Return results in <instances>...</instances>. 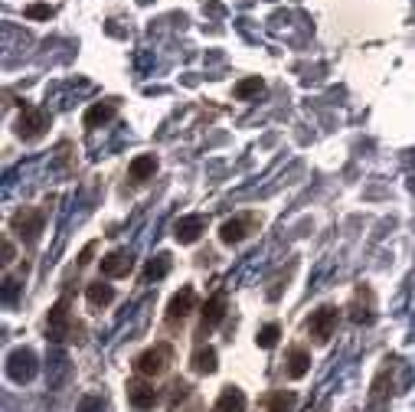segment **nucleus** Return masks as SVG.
<instances>
[{
  "label": "nucleus",
  "instance_id": "12",
  "mask_svg": "<svg viewBox=\"0 0 415 412\" xmlns=\"http://www.w3.org/2000/svg\"><path fill=\"white\" fill-rule=\"evenodd\" d=\"M66 324H69V301L59 298L49 308V340H66Z\"/></svg>",
  "mask_w": 415,
  "mask_h": 412
},
{
  "label": "nucleus",
  "instance_id": "22",
  "mask_svg": "<svg viewBox=\"0 0 415 412\" xmlns=\"http://www.w3.org/2000/svg\"><path fill=\"white\" fill-rule=\"evenodd\" d=\"M389 396L386 390V373L376 376V383H373V393H369V412H383V399Z\"/></svg>",
  "mask_w": 415,
  "mask_h": 412
},
{
  "label": "nucleus",
  "instance_id": "20",
  "mask_svg": "<svg viewBox=\"0 0 415 412\" xmlns=\"http://www.w3.org/2000/svg\"><path fill=\"white\" fill-rule=\"evenodd\" d=\"M193 370L197 373H216V350L213 347H199L193 354Z\"/></svg>",
  "mask_w": 415,
  "mask_h": 412
},
{
  "label": "nucleus",
  "instance_id": "30",
  "mask_svg": "<svg viewBox=\"0 0 415 412\" xmlns=\"http://www.w3.org/2000/svg\"><path fill=\"white\" fill-rule=\"evenodd\" d=\"M92 252H95V243H88L82 249V255H79V265H85V262H92Z\"/></svg>",
  "mask_w": 415,
  "mask_h": 412
},
{
  "label": "nucleus",
  "instance_id": "25",
  "mask_svg": "<svg viewBox=\"0 0 415 412\" xmlns=\"http://www.w3.org/2000/svg\"><path fill=\"white\" fill-rule=\"evenodd\" d=\"M278 337H282V328H278V324H265L262 330H258V347H262V350H272L275 344H278Z\"/></svg>",
  "mask_w": 415,
  "mask_h": 412
},
{
  "label": "nucleus",
  "instance_id": "29",
  "mask_svg": "<svg viewBox=\"0 0 415 412\" xmlns=\"http://www.w3.org/2000/svg\"><path fill=\"white\" fill-rule=\"evenodd\" d=\"M13 298H17V281L7 278L4 281V301H13Z\"/></svg>",
  "mask_w": 415,
  "mask_h": 412
},
{
  "label": "nucleus",
  "instance_id": "17",
  "mask_svg": "<svg viewBox=\"0 0 415 412\" xmlns=\"http://www.w3.org/2000/svg\"><path fill=\"white\" fill-rule=\"evenodd\" d=\"M157 170V157L154 154H141V157L131 160V167H128V177L131 180H147Z\"/></svg>",
  "mask_w": 415,
  "mask_h": 412
},
{
  "label": "nucleus",
  "instance_id": "8",
  "mask_svg": "<svg viewBox=\"0 0 415 412\" xmlns=\"http://www.w3.org/2000/svg\"><path fill=\"white\" fill-rule=\"evenodd\" d=\"M203 233H206V216H199V213L180 216L177 223H173V236H177V243H183V245L197 243Z\"/></svg>",
  "mask_w": 415,
  "mask_h": 412
},
{
  "label": "nucleus",
  "instance_id": "19",
  "mask_svg": "<svg viewBox=\"0 0 415 412\" xmlns=\"http://www.w3.org/2000/svg\"><path fill=\"white\" fill-rule=\"evenodd\" d=\"M85 295H88V301H92L95 308H105V304H112L114 301L112 285H102V281H92V285L85 288Z\"/></svg>",
  "mask_w": 415,
  "mask_h": 412
},
{
  "label": "nucleus",
  "instance_id": "11",
  "mask_svg": "<svg viewBox=\"0 0 415 412\" xmlns=\"http://www.w3.org/2000/svg\"><path fill=\"white\" fill-rule=\"evenodd\" d=\"M128 403H131L134 409H151V406L157 403L154 383H147V380H131V383H128Z\"/></svg>",
  "mask_w": 415,
  "mask_h": 412
},
{
  "label": "nucleus",
  "instance_id": "28",
  "mask_svg": "<svg viewBox=\"0 0 415 412\" xmlns=\"http://www.w3.org/2000/svg\"><path fill=\"white\" fill-rule=\"evenodd\" d=\"M187 393H190L187 383H173V399H170V403H173V406L183 403V399H187Z\"/></svg>",
  "mask_w": 415,
  "mask_h": 412
},
{
  "label": "nucleus",
  "instance_id": "26",
  "mask_svg": "<svg viewBox=\"0 0 415 412\" xmlns=\"http://www.w3.org/2000/svg\"><path fill=\"white\" fill-rule=\"evenodd\" d=\"M23 13H27L29 20H49L53 17V7H49V4H29Z\"/></svg>",
  "mask_w": 415,
  "mask_h": 412
},
{
  "label": "nucleus",
  "instance_id": "18",
  "mask_svg": "<svg viewBox=\"0 0 415 412\" xmlns=\"http://www.w3.org/2000/svg\"><path fill=\"white\" fill-rule=\"evenodd\" d=\"M69 380V360L62 354H56V356H49V386L53 390H59V386Z\"/></svg>",
  "mask_w": 415,
  "mask_h": 412
},
{
  "label": "nucleus",
  "instance_id": "10",
  "mask_svg": "<svg viewBox=\"0 0 415 412\" xmlns=\"http://www.w3.org/2000/svg\"><path fill=\"white\" fill-rule=\"evenodd\" d=\"M131 265H134V255L128 249H114V252H108L102 259V275L105 278H121V275L131 272Z\"/></svg>",
  "mask_w": 415,
  "mask_h": 412
},
{
  "label": "nucleus",
  "instance_id": "16",
  "mask_svg": "<svg viewBox=\"0 0 415 412\" xmlns=\"http://www.w3.org/2000/svg\"><path fill=\"white\" fill-rule=\"evenodd\" d=\"M308 370H311V354H308L304 347H294L291 354H288V376H291V380H301Z\"/></svg>",
  "mask_w": 415,
  "mask_h": 412
},
{
  "label": "nucleus",
  "instance_id": "14",
  "mask_svg": "<svg viewBox=\"0 0 415 412\" xmlns=\"http://www.w3.org/2000/svg\"><path fill=\"white\" fill-rule=\"evenodd\" d=\"M216 412H246V393L239 386H226L216 399Z\"/></svg>",
  "mask_w": 415,
  "mask_h": 412
},
{
  "label": "nucleus",
  "instance_id": "4",
  "mask_svg": "<svg viewBox=\"0 0 415 412\" xmlns=\"http://www.w3.org/2000/svg\"><path fill=\"white\" fill-rule=\"evenodd\" d=\"M376 318V295L369 285H360L353 291V301H350V321L353 324H373Z\"/></svg>",
  "mask_w": 415,
  "mask_h": 412
},
{
  "label": "nucleus",
  "instance_id": "23",
  "mask_svg": "<svg viewBox=\"0 0 415 412\" xmlns=\"http://www.w3.org/2000/svg\"><path fill=\"white\" fill-rule=\"evenodd\" d=\"M170 272V255L167 252H161L157 255V259H151V262H147V269H144V278H164V275Z\"/></svg>",
  "mask_w": 415,
  "mask_h": 412
},
{
  "label": "nucleus",
  "instance_id": "15",
  "mask_svg": "<svg viewBox=\"0 0 415 412\" xmlns=\"http://www.w3.org/2000/svg\"><path fill=\"white\" fill-rule=\"evenodd\" d=\"M223 318H226V298H223V295H213V298L206 301V308H203V330L216 328Z\"/></svg>",
  "mask_w": 415,
  "mask_h": 412
},
{
  "label": "nucleus",
  "instance_id": "27",
  "mask_svg": "<svg viewBox=\"0 0 415 412\" xmlns=\"http://www.w3.org/2000/svg\"><path fill=\"white\" fill-rule=\"evenodd\" d=\"M79 412H105V399L102 396H82Z\"/></svg>",
  "mask_w": 415,
  "mask_h": 412
},
{
  "label": "nucleus",
  "instance_id": "3",
  "mask_svg": "<svg viewBox=\"0 0 415 412\" xmlns=\"http://www.w3.org/2000/svg\"><path fill=\"white\" fill-rule=\"evenodd\" d=\"M170 356H173L170 344H154L134 360V370H138L141 376H161L164 370L170 366Z\"/></svg>",
  "mask_w": 415,
  "mask_h": 412
},
{
  "label": "nucleus",
  "instance_id": "21",
  "mask_svg": "<svg viewBox=\"0 0 415 412\" xmlns=\"http://www.w3.org/2000/svg\"><path fill=\"white\" fill-rule=\"evenodd\" d=\"M294 406H298V396H294L291 390H278V393L268 399V412H294Z\"/></svg>",
  "mask_w": 415,
  "mask_h": 412
},
{
  "label": "nucleus",
  "instance_id": "31",
  "mask_svg": "<svg viewBox=\"0 0 415 412\" xmlns=\"http://www.w3.org/2000/svg\"><path fill=\"white\" fill-rule=\"evenodd\" d=\"M4 262H13V243L4 239Z\"/></svg>",
  "mask_w": 415,
  "mask_h": 412
},
{
  "label": "nucleus",
  "instance_id": "24",
  "mask_svg": "<svg viewBox=\"0 0 415 412\" xmlns=\"http://www.w3.org/2000/svg\"><path fill=\"white\" fill-rule=\"evenodd\" d=\"M265 89V82L258 79V75H249V79H242V82H236V89H232V95L236 98H249V95H255V92H262Z\"/></svg>",
  "mask_w": 415,
  "mask_h": 412
},
{
  "label": "nucleus",
  "instance_id": "32",
  "mask_svg": "<svg viewBox=\"0 0 415 412\" xmlns=\"http://www.w3.org/2000/svg\"><path fill=\"white\" fill-rule=\"evenodd\" d=\"M138 4H151V0H138Z\"/></svg>",
  "mask_w": 415,
  "mask_h": 412
},
{
  "label": "nucleus",
  "instance_id": "6",
  "mask_svg": "<svg viewBox=\"0 0 415 412\" xmlns=\"http://www.w3.org/2000/svg\"><path fill=\"white\" fill-rule=\"evenodd\" d=\"M337 308H331V304H324V308H317L311 314V321H308V330H311L314 340H321V344H327V340L334 337V328H337Z\"/></svg>",
  "mask_w": 415,
  "mask_h": 412
},
{
  "label": "nucleus",
  "instance_id": "7",
  "mask_svg": "<svg viewBox=\"0 0 415 412\" xmlns=\"http://www.w3.org/2000/svg\"><path fill=\"white\" fill-rule=\"evenodd\" d=\"M43 131H46V115L39 112V108H23L17 118V134L23 141H37L43 138Z\"/></svg>",
  "mask_w": 415,
  "mask_h": 412
},
{
  "label": "nucleus",
  "instance_id": "2",
  "mask_svg": "<svg viewBox=\"0 0 415 412\" xmlns=\"http://www.w3.org/2000/svg\"><path fill=\"white\" fill-rule=\"evenodd\" d=\"M262 226V219L255 213H242V216H232V219H226V223L219 226V239L226 245H239L242 239H249V236L255 233Z\"/></svg>",
  "mask_w": 415,
  "mask_h": 412
},
{
  "label": "nucleus",
  "instance_id": "1",
  "mask_svg": "<svg viewBox=\"0 0 415 412\" xmlns=\"http://www.w3.org/2000/svg\"><path fill=\"white\" fill-rule=\"evenodd\" d=\"M37 370H39V360L29 347H17V350L7 356V376L13 383H20V386L29 383V380L37 376Z\"/></svg>",
  "mask_w": 415,
  "mask_h": 412
},
{
  "label": "nucleus",
  "instance_id": "9",
  "mask_svg": "<svg viewBox=\"0 0 415 412\" xmlns=\"http://www.w3.org/2000/svg\"><path fill=\"white\" fill-rule=\"evenodd\" d=\"M193 308H197V291L187 285V288H180L177 295L170 298V304H167V321H170V324H177V321H183Z\"/></svg>",
  "mask_w": 415,
  "mask_h": 412
},
{
  "label": "nucleus",
  "instance_id": "5",
  "mask_svg": "<svg viewBox=\"0 0 415 412\" xmlns=\"http://www.w3.org/2000/svg\"><path fill=\"white\" fill-rule=\"evenodd\" d=\"M43 223H46V216H43V210H20V213H13V219H10V226H13V233H20L27 243H37L39 233H43Z\"/></svg>",
  "mask_w": 415,
  "mask_h": 412
},
{
  "label": "nucleus",
  "instance_id": "13",
  "mask_svg": "<svg viewBox=\"0 0 415 412\" xmlns=\"http://www.w3.org/2000/svg\"><path fill=\"white\" fill-rule=\"evenodd\" d=\"M114 115H118V102H98V105H92L88 112H85V128H102L105 122H112Z\"/></svg>",
  "mask_w": 415,
  "mask_h": 412
}]
</instances>
